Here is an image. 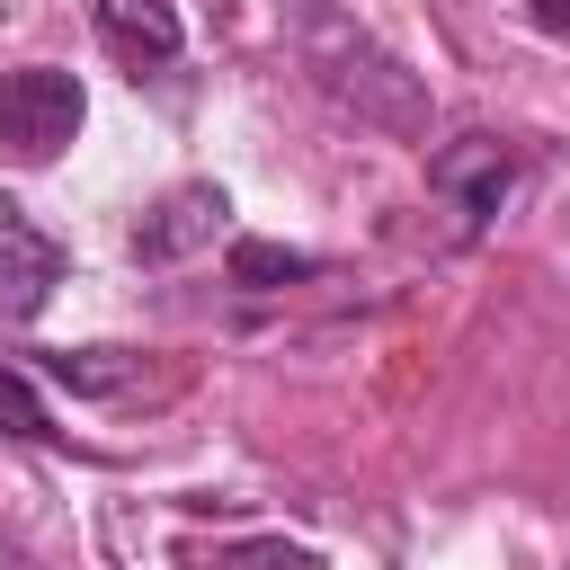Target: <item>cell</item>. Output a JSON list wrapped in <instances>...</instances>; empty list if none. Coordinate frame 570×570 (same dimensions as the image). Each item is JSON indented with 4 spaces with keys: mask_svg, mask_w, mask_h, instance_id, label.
Returning a JSON list of instances; mask_svg holds the SVG:
<instances>
[{
    "mask_svg": "<svg viewBox=\"0 0 570 570\" xmlns=\"http://www.w3.org/2000/svg\"><path fill=\"white\" fill-rule=\"evenodd\" d=\"M98 45H107L134 80H151V71H169V62L187 53V27H178L169 0H98Z\"/></svg>",
    "mask_w": 570,
    "mask_h": 570,
    "instance_id": "8992f818",
    "label": "cell"
},
{
    "mask_svg": "<svg viewBox=\"0 0 570 570\" xmlns=\"http://www.w3.org/2000/svg\"><path fill=\"white\" fill-rule=\"evenodd\" d=\"M36 374L80 392V401H116V392L142 383V356L134 347H53V356H36Z\"/></svg>",
    "mask_w": 570,
    "mask_h": 570,
    "instance_id": "52a82bcc",
    "label": "cell"
},
{
    "mask_svg": "<svg viewBox=\"0 0 570 570\" xmlns=\"http://www.w3.org/2000/svg\"><path fill=\"white\" fill-rule=\"evenodd\" d=\"M232 276L240 285H276V276H312L303 249H276V240H232Z\"/></svg>",
    "mask_w": 570,
    "mask_h": 570,
    "instance_id": "9c48e42d",
    "label": "cell"
},
{
    "mask_svg": "<svg viewBox=\"0 0 570 570\" xmlns=\"http://www.w3.org/2000/svg\"><path fill=\"white\" fill-rule=\"evenodd\" d=\"M223 187H205V178H187V187H169L142 223H134V258L142 267H169V258H187V249H205L214 232H223Z\"/></svg>",
    "mask_w": 570,
    "mask_h": 570,
    "instance_id": "5b68a950",
    "label": "cell"
},
{
    "mask_svg": "<svg viewBox=\"0 0 570 570\" xmlns=\"http://www.w3.org/2000/svg\"><path fill=\"white\" fill-rule=\"evenodd\" d=\"M428 187L454 196V214L481 232V223L508 205V187H517V151H508L499 134H463V142H445V151L428 160Z\"/></svg>",
    "mask_w": 570,
    "mask_h": 570,
    "instance_id": "3957f363",
    "label": "cell"
},
{
    "mask_svg": "<svg viewBox=\"0 0 570 570\" xmlns=\"http://www.w3.org/2000/svg\"><path fill=\"white\" fill-rule=\"evenodd\" d=\"M303 62L321 71L330 98H347L365 125H392V134H428V98L419 80L401 71V53H383L365 27H347L338 9H303Z\"/></svg>",
    "mask_w": 570,
    "mask_h": 570,
    "instance_id": "6da1fadb",
    "label": "cell"
},
{
    "mask_svg": "<svg viewBox=\"0 0 570 570\" xmlns=\"http://www.w3.org/2000/svg\"><path fill=\"white\" fill-rule=\"evenodd\" d=\"M196 570H321V561L285 534H249V543H214V561H196Z\"/></svg>",
    "mask_w": 570,
    "mask_h": 570,
    "instance_id": "ba28073f",
    "label": "cell"
},
{
    "mask_svg": "<svg viewBox=\"0 0 570 570\" xmlns=\"http://www.w3.org/2000/svg\"><path fill=\"white\" fill-rule=\"evenodd\" d=\"M0 419H9L18 436H45V410H36V392H27L9 365H0Z\"/></svg>",
    "mask_w": 570,
    "mask_h": 570,
    "instance_id": "30bf717a",
    "label": "cell"
},
{
    "mask_svg": "<svg viewBox=\"0 0 570 570\" xmlns=\"http://www.w3.org/2000/svg\"><path fill=\"white\" fill-rule=\"evenodd\" d=\"M62 285V240L36 232L9 196H0V321H36Z\"/></svg>",
    "mask_w": 570,
    "mask_h": 570,
    "instance_id": "277c9868",
    "label": "cell"
},
{
    "mask_svg": "<svg viewBox=\"0 0 570 570\" xmlns=\"http://www.w3.org/2000/svg\"><path fill=\"white\" fill-rule=\"evenodd\" d=\"M517 9H525L543 36H561V45H570V0H517Z\"/></svg>",
    "mask_w": 570,
    "mask_h": 570,
    "instance_id": "8fae6325",
    "label": "cell"
},
{
    "mask_svg": "<svg viewBox=\"0 0 570 570\" xmlns=\"http://www.w3.org/2000/svg\"><path fill=\"white\" fill-rule=\"evenodd\" d=\"M80 116H89V98H80L71 71H53V62L0 71V151L9 160H53L80 134Z\"/></svg>",
    "mask_w": 570,
    "mask_h": 570,
    "instance_id": "7a4b0ae2",
    "label": "cell"
}]
</instances>
